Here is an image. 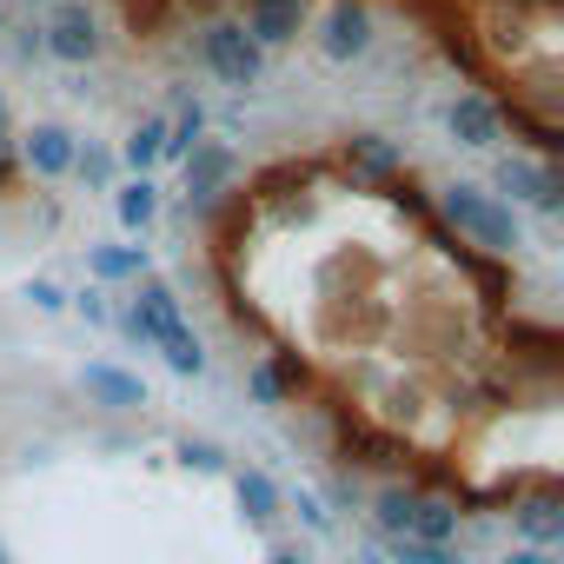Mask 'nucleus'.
Returning <instances> with one entry per match:
<instances>
[{"instance_id":"obj_1","label":"nucleus","mask_w":564,"mask_h":564,"mask_svg":"<svg viewBox=\"0 0 564 564\" xmlns=\"http://www.w3.org/2000/svg\"><path fill=\"white\" fill-rule=\"evenodd\" d=\"M445 219L458 226V239L465 246H478V252H511L518 246V213L498 199V193H485V186H445Z\"/></svg>"},{"instance_id":"obj_2","label":"nucleus","mask_w":564,"mask_h":564,"mask_svg":"<svg viewBox=\"0 0 564 564\" xmlns=\"http://www.w3.org/2000/svg\"><path fill=\"white\" fill-rule=\"evenodd\" d=\"M199 67H206L219 87L246 94V87L265 80V47H259L239 21H206V28H199Z\"/></svg>"},{"instance_id":"obj_3","label":"nucleus","mask_w":564,"mask_h":564,"mask_svg":"<svg viewBox=\"0 0 564 564\" xmlns=\"http://www.w3.org/2000/svg\"><path fill=\"white\" fill-rule=\"evenodd\" d=\"M100 21L87 14V0H54V14L41 21V54L61 61V67H87L100 61Z\"/></svg>"},{"instance_id":"obj_4","label":"nucleus","mask_w":564,"mask_h":564,"mask_svg":"<svg viewBox=\"0 0 564 564\" xmlns=\"http://www.w3.org/2000/svg\"><path fill=\"white\" fill-rule=\"evenodd\" d=\"M265 54L272 47H293L306 28H313V0H239V14H232Z\"/></svg>"},{"instance_id":"obj_5","label":"nucleus","mask_w":564,"mask_h":564,"mask_svg":"<svg viewBox=\"0 0 564 564\" xmlns=\"http://www.w3.org/2000/svg\"><path fill=\"white\" fill-rule=\"evenodd\" d=\"M232 173H239V153L226 140H199L186 160H180V186H186V206H213L219 193H232Z\"/></svg>"},{"instance_id":"obj_6","label":"nucleus","mask_w":564,"mask_h":564,"mask_svg":"<svg viewBox=\"0 0 564 564\" xmlns=\"http://www.w3.org/2000/svg\"><path fill=\"white\" fill-rule=\"evenodd\" d=\"M372 41H379V21H372L366 0H333L326 21H319V47H326V61H366Z\"/></svg>"},{"instance_id":"obj_7","label":"nucleus","mask_w":564,"mask_h":564,"mask_svg":"<svg viewBox=\"0 0 564 564\" xmlns=\"http://www.w3.org/2000/svg\"><path fill=\"white\" fill-rule=\"evenodd\" d=\"M445 133H452L458 147L491 153V147L505 140V107H498L491 94H452V100H445Z\"/></svg>"},{"instance_id":"obj_8","label":"nucleus","mask_w":564,"mask_h":564,"mask_svg":"<svg viewBox=\"0 0 564 564\" xmlns=\"http://www.w3.org/2000/svg\"><path fill=\"white\" fill-rule=\"evenodd\" d=\"M498 186H505V206L524 199L538 213H557V166L538 160V153H505L498 160Z\"/></svg>"},{"instance_id":"obj_9","label":"nucleus","mask_w":564,"mask_h":564,"mask_svg":"<svg viewBox=\"0 0 564 564\" xmlns=\"http://www.w3.org/2000/svg\"><path fill=\"white\" fill-rule=\"evenodd\" d=\"M74 153H80V140H74L61 120H41V127L21 133V160H28V173H41V180H67V173H74Z\"/></svg>"},{"instance_id":"obj_10","label":"nucleus","mask_w":564,"mask_h":564,"mask_svg":"<svg viewBox=\"0 0 564 564\" xmlns=\"http://www.w3.org/2000/svg\"><path fill=\"white\" fill-rule=\"evenodd\" d=\"M166 160V113H147L133 133H127V147H120V166L133 173V180H153V166Z\"/></svg>"},{"instance_id":"obj_11","label":"nucleus","mask_w":564,"mask_h":564,"mask_svg":"<svg viewBox=\"0 0 564 564\" xmlns=\"http://www.w3.org/2000/svg\"><path fill=\"white\" fill-rule=\"evenodd\" d=\"M511 518H518V531H524V544H531V551H551V544L564 538V511H557L544 491H538V498H524Z\"/></svg>"},{"instance_id":"obj_12","label":"nucleus","mask_w":564,"mask_h":564,"mask_svg":"<svg viewBox=\"0 0 564 564\" xmlns=\"http://www.w3.org/2000/svg\"><path fill=\"white\" fill-rule=\"evenodd\" d=\"M113 213H120L127 232H147V226L160 219V186H153V180H127V186H113Z\"/></svg>"},{"instance_id":"obj_13","label":"nucleus","mask_w":564,"mask_h":564,"mask_svg":"<svg viewBox=\"0 0 564 564\" xmlns=\"http://www.w3.org/2000/svg\"><path fill=\"white\" fill-rule=\"evenodd\" d=\"M87 392H94V399H107L113 412L147 405V386H140L133 372H120V366H87Z\"/></svg>"},{"instance_id":"obj_14","label":"nucleus","mask_w":564,"mask_h":564,"mask_svg":"<svg viewBox=\"0 0 564 564\" xmlns=\"http://www.w3.org/2000/svg\"><path fill=\"white\" fill-rule=\"evenodd\" d=\"M94 279L113 286V279H147V246H94Z\"/></svg>"},{"instance_id":"obj_15","label":"nucleus","mask_w":564,"mask_h":564,"mask_svg":"<svg viewBox=\"0 0 564 564\" xmlns=\"http://www.w3.org/2000/svg\"><path fill=\"white\" fill-rule=\"evenodd\" d=\"M232 491H239L246 518H259V524H265V518H279V491H272V478H265V471H252V465H246V471H232Z\"/></svg>"},{"instance_id":"obj_16","label":"nucleus","mask_w":564,"mask_h":564,"mask_svg":"<svg viewBox=\"0 0 564 564\" xmlns=\"http://www.w3.org/2000/svg\"><path fill=\"white\" fill-rule=\"evenodd\" d=\"M113 173H120V160H113L107 147H80V153H74V180H80V186L107 193V186H113Z\"/></svg>"},{"instance_id":"obj_17","label":"nucleus","mask_w":564,"mask_h":564,"mask_svg":"<svg viewBox=\"0 0 564 564\" xmlns=\"http://www.w3.org/2000/svg\"><path fill=\"white\" fill-rule=\"evenodd\" d=\"M160 352H166V366H173V372H199V366H206V352H199V339H193L186 326H173V333L160 339Z\"/></svg>"},{"instance_id":"obj_18","label":"nucleus","mask_w":564,"mask_h":564,"mask_svg":"<svg viewBox=\"0 0 564 564\" xmlns=\"http://www.w3.org/2000/svg\"><path fill=\"white\" fill-rule=\"evenodd\" d=\"M392 551H399V564H458L445 544H419V538H392Z\"/></svg>"},{"instance_id":"obj_19","label":"nucleus","mask_w":564,"mask_h":564,"mask_svg":"<svg viewBox=\"0 0 564 564\" xmlns=\"http://www.w3.org/2000/svg\"><path fill=\"white\" fill-rule=\"evenodd\" d=\"M8 54H14V61H47V54H41V21H34V28H8Z\"/></svg>"},{"instance_id":"obj_20","label":"nucleus","mask_w":564,"mask_h":564,"mask_svg":"<svg viewBox=\"0 0 564 564\" xmlns=\"http://www.w3.org/2000/svg\"><path fill=\"white\" fill-rule=\"evenodd\" d=\"M80 313H87L94 326H113V306H107V286H87V293H80Z\"/></svg>"},{"instance_id":"obj_21","label":"nucleus","mask_w":564,"mask_h":564,"mask_svg":"<svg viewBox=\"0 0 564 564\" xmlns=\"http://www.w3.org/2000/svg\"><path fill=\"white\" fill-rule=\"evenodd\" d=\"M34 306H41V313H61V306H67V300H61V286H54V279H41V286H34Z\"/></svg>"},{"instance_id":"obj_22","label":"nucleus","mask_w":564,"mask_h":564,"mask_svg":"<svg viewBox=\"0 0 564 564\" xmlns=\"http://www.w3.org/2000/svg\"><path fill=\"white\" fill-rule=\"evenodd\" d=\"M505 564H551V551H531V544H524V551H518V557H505Z\"/></svg>"},{"instance_id":"obj_23","label":"nucleus","mask_w":564,"mask_h":564,"mask_svg":"<svg viewBox=\"0 0 564 564\" xmlns=\"http://www.w3.org/2000/svg\"><path fill=\"white\" fill-rule=\"evenodd\" d=\"M272 564H306V557H293V551H272Z\"/></svg>"},{"instance_id":"obj_24","label":"nucleus","mask_w":564,"mask_h":564,"mask_svg":"<svg viewBox=\"0 0 564 564\" xmlns=\"http://www.w3.org/2000/svg\"><path fill=\"white\" fill-rule=\"evenodd\" d=\"M8 28H14V21H8V0H0V34H8Z\"/></svg>"},{"instance_id":"obj_25","label":"nucleus","mask_w":564,"mask_h":564,"mask_svg":"<svg viewBox=\"0 0 564 564\" xmlns=\"http://www.w3.org/2000/svg\"><path fill=\"white\" fill-rule=\"evenodd\" d=\"M8 8H14V0H8ZM21 8H54V0H21Z\"/></svg>"},{"instance_id":"obj_26","label":"nucleus","mask_w":564,"mask_h":564,"mask_svg":"<svg viewBox=\"0 0 564 564\" xmlns=\"http://www.w3.org/2000/svg\"><path fill=\"white\" fill-rule=\"evenodd\" d=\"M0 564H8V551H0Z\"/></svg>"}]
</instances>
